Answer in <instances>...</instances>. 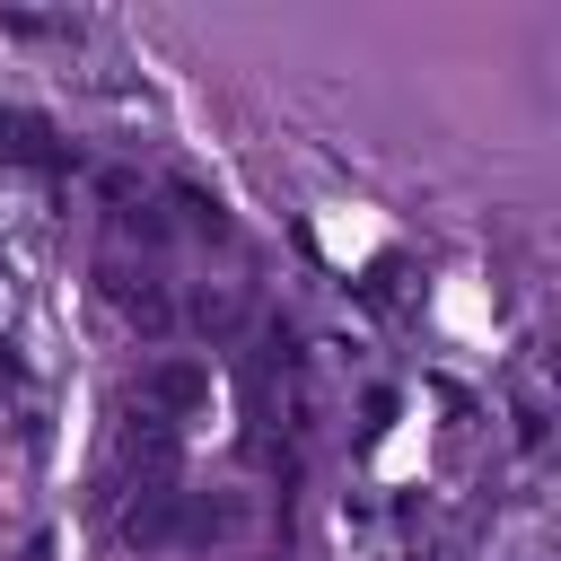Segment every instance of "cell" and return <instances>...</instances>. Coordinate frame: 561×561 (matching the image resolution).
Masks as SVG:
<instances>
[{"mask_svg":"<svg viewBox=\"0 0 561 561\" xmlns=\"http://www.w3.org/2000/svg\"><path fill=\"white\" fill-rule=\"evenodd\" d=\"M167 526H175V491H167V482H149V491L123 508V543H158Z\"/></svg>","mask_w":561,"mask_h":561,"instance_id":"cell-5","label":"cell"},{"mask_svg":"<svg viewBox=\"0 0 561 561\" xmlns=\"http://www.w3.org/2000/svg\"><path fill=\"white\" fill-rule=\"evenodd\" d=\"M202 394H210V377H202L193 359H167V368L149 377V412H158V403H167V412H193Z\"/></svg>","mask_w":561,"mask_h":561,"instance_id":"cell-4","label":"cell"},{"mask_svg":"<svg viewBox=\"0 0 561 561\" xmlns=\"http://www.w3.org/2000/svg\"><path fill=\"white\" fill-rule=\"evenodd\" d=\"M193 324H202V333H237V324H245V289H237V280H202V289H193Z\"/></svg>","mask_w":561,"mask_h":561,"instance_id":"cell-3","label":"cell"},{"mask_svg":"<svg viewBox=\"0 0 561 561\" xmlns=\"http://www.w3.org/2000/svg\"><path fill=\"white\" fill-rule=\"evenodd\" d=\"M0 158H26V167H70V149L53 140V123L35 114H0Z\"/></svg>","mask_w":561,"mask_h":561,"instance_id":"cell-1","label":"cell"},{"mask_svg":"<svg viewBox=\"0 0 561 561\" xmlns=\"http://www.w3.org/2000/svg\"><path fill=\"white\" fill-rule=\"evenodd\" d=\"M105 289H114V307L140 324V333H167L175 324V307H167V289L158 280H131V272H105Z\"/></svg>","mask_w":561,"mask_h":561,"instance_id":"cell-2","label":"cell"}]
</instances>
